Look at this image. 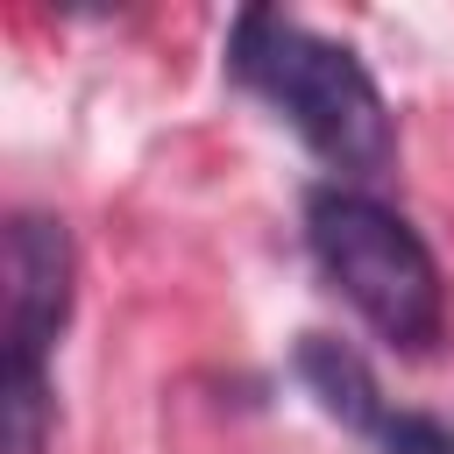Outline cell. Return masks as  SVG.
<instances>
[{"label":"cell","instance_id":"5b68a950","mask_svg":"<svg viewBox=\"0 0 454 454\" xmlns=\"http://www.w3.org/2000/svg\"><path fill=\"white\" fill-rule=\"evenodd\" d=\"M0 454H50V383H43V369H0Z\"/></svg>","mask_w":454,"mask_h":454},{"label":"cell","instance_id":"8992f818","mask_svg":"<svg viewBox=\"0 0 454 454\" xmlns=\"http://www.w3.org/2000/svg\"><path fill=\"white\" fill-rule=\"evenodd\" d=\"M376 447L383 454H454V426L447 419H426V411H397Z\"/></svg>","mask_w":454,"mask_h":454},{"label":"cell","instance_id":"3957f363","mask_svg":"<svg viewBox=\"0 0 454 454\" xmlns=\"http://www.w3.org/2000/svg\"><path fill=\"white\" fill-rule=\"evenodd\" d=\"M71 319V234L50 213L7 220V326H0V369H43L50 340Z\"/></svg>","mask_w":454,"mask_h":454},{"label":"cell","instance_id":"277c9868","mask_svg":"<svg viewBox=\"0 0 454 454\" xmlns=\"http://www.w3.org/2000/svg\"><path fill=\"white\" fill-rule=\"evenodd\" d=\"M298 376H305V390L319 397V411L326 419H340L348 433H362V440H383L390 433V397L376 390V376H369V362L348 348V340H333V333H305L298 340Z\"/></svg>","mask_w":454,"mask_h":454},{"label":"cell","instance_id":"7a4b0ae2","mask_svg":"<svg viewBox=\"0 0 454 454\" xmlns=\"http://www.w3.org/2000/svg\"><path fill=\"white\" fill-rule=\"evenodd\" d=\"M305 234L312 255L326 270V284L404 355H426L447 326V291H440V262L419 241V227L404 213H390L383 199L355 192V184H319L305 199Z\"/></svg>","mask_w":454,"mask_h":454},{"label":"cell","instance_id":"6da1fadb","mask_svg":"<svg viewBox=\"0 0 454 454\" xmlns=\"http://www.w3.org/2000/svg\"><path fill=\"white\" fill-rule=\"evenodd\" d=\"M227 71L248 92H262L305 135V149L319 163H333L340 177H383L390 170V156H397L390 106L348 43L312 35L305 21H284L270 7H248V14H234Z\"/></svg>","mask_w":454,"mask_h":454}]
</instances>
